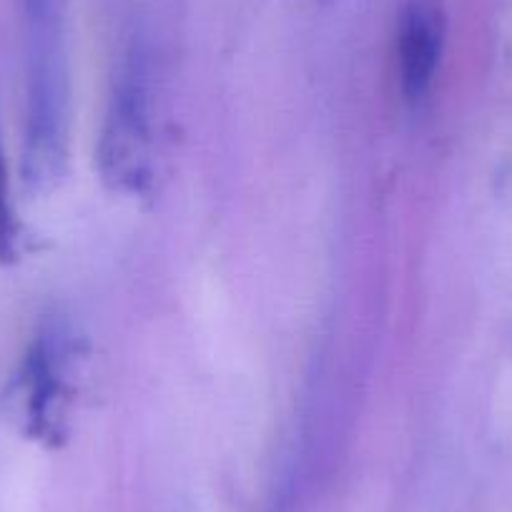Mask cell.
Wrapping results in <instances>:
<instances>
[{"instance_id": "3957f363", "label": "cell", "mask_w": 512, "mask_h": 512, "mask_svg": "<svg viewBox=\"0 0 512 512\" xmlns=\"http://www.w3.org/2000/svg\"><path fill=\"white\" fill-rule=\"evenodd\" d=\"M445 13L437 0H410L397 26L400 86L407 103H420L430 91L445 48Z\"/></svg>"}, {"instance_id": "277c9868", "label": "cell", "mask_w": 512, "mask_h": 512, "mask_svg": "<svg viewBox=\"0 0 512 512\" xmlns=\"http://www.w3.org/2000/svg\"><path fill=\"white\" fill-rule=\"evenodd\" d=\"M18 256H21V226L13 211L6 151H3V136H0V264L18 262Z\"/></svg>"}, {"instance_id": "7a4b0ae2", "label": "cell", "mask_w": 512, "mask_h": 512, "mask_svg": "<svg viewBox=\"0 0 512 512\" xmlns=\"http://www.w3.org/2000/svg\"><path fill=\"white\" fill-rule=\"evenodd\" d=\"M71 357L73 339L68 329L51 324L33 339L8 387L6 405L16 425L23 435L48 447L63 445L68 437Z\"/></svg>"}, {"instance_id": "6da1fadb", "label": "cell", "mask_w": 512, "mask_h": 512, "mask_svg": "<svg viewBox=\"0 0 512 512\" xmlns=\"http://www.w3.org/2000/svg\"><path fill=\"white\" fill-rule=\"evenodd\" d=\"M151 88L149 58L141 41L123 53L111 103L98 141V171L103 184L128 196L149 194L154 181L151 159Z\"/></svg>"}]
</instances>
